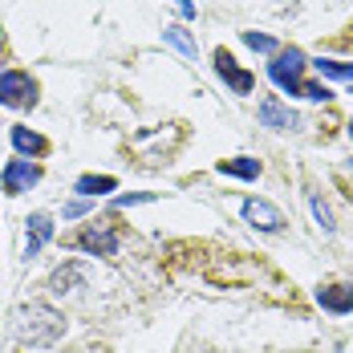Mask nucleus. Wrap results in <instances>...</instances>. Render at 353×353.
I'll return each mask as SVG.
<instances>
[{
  "mask_svg": "<svg viewBox=\"0 0 353 353\" xmlns=\"http://www.w3.org/2000/svg\"><path fill=\"white\" fill-rule=\"evenodd\" d=\"M244 219L252 228H260V232H281L284 228V215L268 203V199H248L244 203Z\"/></svg>",
  "mask_w": 353,
  "mask_h": 353,
  "instance_id": "obj_7",
  "label": "nucleus"
},
{
  "mask_svg": "<svg viewBox=\"0 0 353 353\" xmlns=\"http://www.w3.org/2000/svg\"><path fill=\"white\" fill-rule=\"evenodd\" d=\"M0 183H4V195H21V191H33L37 183H41V167H37V163H29V159H12V163L4 167Z\"/></svg>",
  "mask_w": 353,
  "mask_h": 353,
  "instance_id": "obj_4",
  "label": "nucleus"
},
{
  "mask_svg": "<svg viewBox=\"0 0 353 353\" xmlns=\"http://www.w3.org/2000/svg\"><path fill=\"white\" fill-rule=\"evenodd\" d=\"M150 199H154V195H122V199H118V208H130V203H150Z\"/></svg>",
  "mask_w": 353,
  "mask_h": 353,
  "instance_id": "obj_21",
  "label": "nucleus"
},
{
  "mask_svg": "<svg viewBox=\"0 0 353 353\" xmlns=\"http://www.w3.org/2000/svg\"><path fill=\"white\" fill-rule=\"evenodd\" d=\"M77 248L90 252V256H114L118 252V232L110 223H90L81 236H77Z\"/></svg>",
  "mask_w": 353,
  "mask_h": 353,
  "instance_id": "obj_5",
  "label": "nucleus"
},
{
  "mask_svg": "<svg viewBox=\"0 0 353 353\" xmlns=\"http://www.w3.org/2000/svg\"><path fill=\"white\" fill-rule=\"evenodd\" d=\"M321 77H329V81H353V65L345 61H329V57H317V61H309Z\"/></svg>",
  "mask_w": 353,
  "mask_h": 353,
  "instance_id": "obj_15",
  "label": "nucleus"
},
{
  "mask_svg": "<svg viewBox=\"0 0 353 353\" xmlns=\"http://www.w3.org/2000/svg\"><path fill=\"white\" fill-rule=\"evenodd\" d=\"M219 175H232V179H260V159H223V163H219Z\"/></svg>",
  "mask_w": 353,
  "mask_h": 353,
  "instance_id": "obj_13",
  "label": "nucleus"
},
{
  "mask_svg": "<svg viewBox=\"0 0 353 353\" xmlns=\"http://www.w3.org/2000/svg\"><path fill=\"white\" fill-rule=\"evenodd\" d=\"M167 41H171V45H175L179 53H183V57H195V41H191V37L183 33V29H167Z\"/></svg>",
  "mask_w": 353,
  "mask_h": 353,
  "instance_id": "obj_16",
  "label": "nucleus"
},
{
  "mask_svg": "<svg viewBox=\"0 0 353 353\" xmlns=\"http://www.w3.org/2000/svg\"><path fill=\"white\" fill-rule=\"evenodd\" d=\"M305 53L301 49H284V53H276V61L268 65V77L281 85L284 94H301V73H305Z\"/></svg>",
  "mask_w": 353,
  "mask_h": 353,
  "instance_id": "obj_3",
  "label": "nucleus"
},
{
  "mask_svg": "<svg viewBox=\"0 0 353 353\" xmlns=\"http://www.w3.org/2000/svg\"><path fill=\"white\" fill-rule=\"evenodd\" d=\"M215 73H219L236 94H252V85H256V77H252L248 70H240V65H236V57H232L228 49H215Z\"/></svg>",
  "mask_w": 353,
  "mask_h": 353,
  "instance_id": "obj_6",
  "label": "nucleus"
},
{
  "mask_svg": "<svg viewBox=\"0 0 353 353\" xmlns=\"http://www.w3.org/2000/svg\"><path fill=\"white\" fill-rule=\"evenodd\" d=\"M301 94H305L309 102H325V98H329V90H325L321 81H301Z\"/></svg>",
  "mask_w": 353,
  "mask_h": 353,
  "instance_id": "obj_19",
  "label": "nucleus"
},
{
  "mask_svg": "<svg viewBox=\"0 0 353 353\" xmlns=\"http://www.w3.org/2000/svg\"><path fill=\"white\" fill-rule=\"evenodd\" d=\"M309 208H313V215H317L321 232H333V212L325 208V199H321V195H309Z\"/></svg>",
  "mask_w": 353,
  "mask_h": 353,
  "instance_id": "obj_17",
  "label": "nucleus"
},
{
  "mask_svg": "<svg viewBox=\"0 0 353 353\" xmlns=\"http://www.w3.org/2000/svg\"><path fill=\"white\" fill-rule=\"evenodd\" d=\"M53 240V215L37 212L29 215V240H25V256H41V248Z\"/></svg>",
  "mask_w": 353,
  "mask_h": 353,
  "instance_id": "obj_8",
  "label": "nucleus"
},
{
  "mask_svg": "<svg viewBox=\"0 0 353 353\" xmlns=\"http://www.w3.org/2000/svg\"><path fill=\"white\" fill-rule=\"evenodd\" d=\"M350 134H353V122H350Z\"/></svg>",
  "mask_w": 353,
  "mask_h": 353,
  "instance_id": "obj_23",
  "label": "nucleus"
},
{
  "mask_svg": "<svg viewBox=\"0 0 353 353\" xmlns=\"http://www.w3.org/2000/svg\"><path fill=\"white\" fill-rule=\"evenodd\" d=\"M17 333H21V341L25 345H53L61 333H65V317L53 309V305H25L21 309V321H17Z\"/></svg>",
  "mask_w": 353,
  "mask_h": 353,
  "instance_id": "obj_1",
  "label": "nucleus"
},
{
  "mask_svg": "<svg viewBox=\"0 0 353 353\" xmlns=\"http://www.w3.org/2000/svg\"><path fill=\"white\" fill-rule=\"evenodd\" d=\"M179 12H183V17H195V4H191V0H179Z\"/></svg>",
  "mask_w": 353,
  "mask_h": 353,
  "instance_id": "obj_22",
  "label": "nucleus"
},
{
  "mask_svg": "<svg viewBox=\"0 0 353 353\" xmlns=\"http://www.w3.org/2000/svg\"><path fill=\"white\" fill-rule=\"evenodd\" d=\"M317 305L329 313H353V284H329L317 292Z\"/></svg>",
  "mask_w": 353,
  "mask_h": 353,
  "instance_id": "obj_9",
  "label": "nucleus"
},
{
  "mask_svg": "<svg viewBox=\"0 0 353 353\" xmlns=\"http://www.w3.org/2000/svg\"><path fill=\"white\" fill-rule=\"evenodd\" d=\"M77 215H85V199H73V203H65V219H77Z\"/></svg>",
  "mask_w": 353,
  "mask_h": 353,
  "instance_id": "obj_20",
  "label": "nucleus"
},
{
  "mask_svg": "<svg viewBox=\"0 0 353 353\" xmlns=\"http://www.w3.org/2000/svg\"><path fill=\"white\" fill-rule=\"evenodd\" d=\"M260 122H264V126H272V130H292L301 118H296L288 106H281L276 98H268V102H260Z\"/></svg>",
  "mask_w": 353,
  "mask_h": 353,
  "instance_id": "obj_11",
  "label": "nucleus"
},
{
  "mask_svg": "<svg viewBox=\"0 0 353 353\" xmlns=\"http://www.w3.org/2000/svg\"><path fill=\"white\" fill-rule=\"evenodd\" d=\"M85 284V268L81 264H61L53 276H49V292H57V296H65V292H73V288H81Z\"/></svg>",
  "mask_w": 353,
  "mask_h": 353,
  "instance_id": "obj_10",
  "label": "nucleus"
},
{
  "mask_svg": "<svg viewBox=\"0 0 353 353\" xmlns=\"http://www.w3.org/2000/svg\"><path fill=\"white\" fill-rule=\"evenodd\" d=\"M114 187H118V179L114 175H81L73 191H77V195H110Z\"/></svg>",
  "mask_w": 353,
  "mask_h": 353,
  "instance_id": "obj_14",
  "label": "nucleus"
},
{
  "mask_svg": "<svg viewBox=\"0 0 353 353\" xmlns=\"http://www.w3.org/2000/svg\"><path fill=\"white\" fill-rule=\"evenodd\" d=\"M37 102V81L21 70H8L0 73V106H12V110H29Z\"/></svg>",
  "mask_w": 353,
  "mask_h": 353,
  "instance_id": "obj_2",
  "label": "nucleus"
},
{
  "mask_svg": "<svg viewBox=\"0 0 353 353\" xmlns=\"http://www.w3.org/2000/svg\"><path fill=\"white\" fill-rule=\"evenodd\" d=\"M12 146H17V154H25V159H33V154H45L49 150V142L33 134L29 126H12Z\"/></svg>",
  "mask_w": 353,
  "mask_h": 353,
  "instance_id": "obj_12",
  "label": "nucleus"
},
{
  "mask_svg": "<svg viewBox=\"0 0 353 353\" xmlns=\"http://www.w3.org/2000/svg\"><path fill=\"white\" fill-rule=\"evenodd\" d=\"M244 45L248 49H256V53H276V41L264 33H244Z\"/></svg>",
  "mask_w": 353,
  "mask_h": 353,
  "instance_id": "obj_18",
  "label": "nucleus"
}]
</instances>
